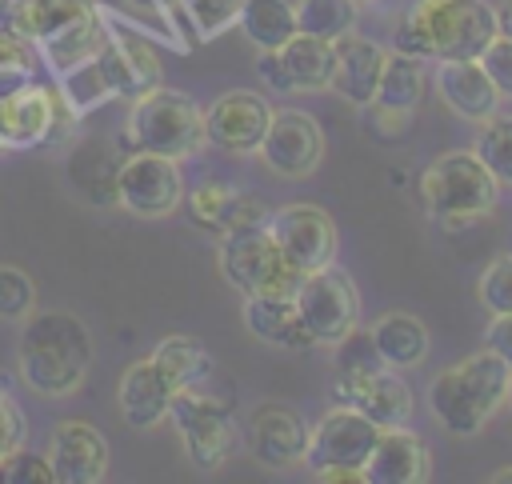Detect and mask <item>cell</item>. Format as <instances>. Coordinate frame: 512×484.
Returning a JSON list of instances; mask_svg holds the SVG:
<instances>
[{"label": "cell", "mask_w": 512, "mask_h": 484, "mask_svg": "<svg viewBox=\"0 0 512 484\" xmlns=\"http://www.w3.org/2000/svg\"><path fill=\"white\" fill-rule=\"evenodd\" d=\"M4 28L28 40L56 76L96 60L108 40V20L96 0H12Z\"/></svg>", "instance_id": "6da1fadb"}, {"label": "cell", "mask_w": 512, "mask_h": 484, "mask_svg": "<svg viewBox=\"0 0 512 484\" xmlns=\"http://www.w3.org/2000/svg\"><path fill=\"white\" fill-rule=\"evenodd\" d=\"M496 36V8L488 0H416L400 16L392 48L420 60H480Z\"/></svg>", "instance_id": "7a4b0ae2"}, {"label": "cell", "mask_w": 512, "mask_h": 484, "mask_svg": "<svg viewBox=\"0 0 512 484\" xmlns=\"http://www.w3.org/2000/svg\"><path fill=\"white\" fill-rule=\"evenodd\" d=\"M96 344L80 316L72 312H32L20 332V376L40 396H68L84 384Z\"/></svg>", "instance_id": "3957f363"}, {"label": "cell", "mask_w": 512, "mask_h": 484, "mask_svg": "<svg viewBox=\"0 0 512 484\" xmlns=\"http://www.w3.org/2000/svg\"><path fill=\"white\" fill-rule=\"evenodd\" d=\"M508 384H512V364L492 348H484L436 372V380L428 384V408L444 432L476 436L492 420V412L508 400Z\"/></svg>", "instance_id": "277c9868"}, {"label": "cell", "mask_w": 512, "mask_h": 484, "mask_svg": "<svg viewBox=\"0 0 512 484\" xmlns=\"http://www.w3.org/2000/svg\"><path fill=\"white\" fill-rule=\"evenodd\" d=\"M124 136L132 144V152H156V156H196L204 144V108L180 92V88H164L156 84L152 92H144L140 100H132Z\"/></svg>", "instance_id": "5b68a950"}, {"label": "cell", "mask_w": 512, "mask_h": 484, "mask_svg": "<svg viewBox=\"0 0 512 484\" xmlns=\"http://www.w3.org/2000/svg\"><path fill=\"white\" fill-rule=\"evenodd\" d=\"M420 196L432 220L460 228L468 220H484L496 208L500 180L484 168L476 152H444L424 168Z\"/></svg>", "instance_id": "8992f818"}, {"label": "cell", "mask_w": 512, "mask_h": 484, "mask_svg": "<svg viewBox=\"0 0 512 484\" xmlns=\"http://www.w3.org/2000/svg\"><path fill=\"white\" fill-rule=\"evenodd\" d=\"M220 276L240 292V296H296L304 272L280 252L268 220L264 224H244L220 236Z\"/></svg>", "instance_id": "52a82bcc"}, {"label": "cell", "mask_w": 512, "mask_h": 484, "mask_svg": "<svg viewBox=\"0 0 512 484\" xmlns=\"http://www.w3.org/2000/svg\"><path fill=\"white\" fill-rule=\"evenodd\" d=\"M168 420L176 424L180 432V444L184 452L192 456V464L200 468H220L232 452H236V416H232V404L212 396L204 384L196 388H180L168 404Z\"/></svg>", "instance_id": "ba28073f"}, {"label": "cell", "mask_w": 512, "mask_h": 484, "mask_svg": "<svg viewBox=\"0 0 512 484\" xmlns=\"http://www.w3.org/2000/svg\"><path fill=\"white\" fill-rule=\"evenodd\" d=\"M292 300H296V312H300L312 344H324V348H336L360 320V292H356L352 276L344 268H336V260L316 272H304Z\"/></svg>", "instance_id": "9c48e42d"}, {"label": "cell", "mask_w": 512, "mask_h": 484, "mask_svg": "<svg viewBox=\"0 0 512 484\" xmlns=\"http://www.w3.org/2000/svg\"><path fill=\"white\" fill-rule=\"evenodd\" d=\"M76 120L80 116L72 112V104L64 100L60 88H44L32 80V84L0 96V148H8V152L40 148V144L56 140Z\"/></svg>", "instance_id": "30bf717a"}, {"label": "cell", "mask_w": 512, "mask_h": 484, "mask_svg": "<svg viewBox=\"0 0 512 484\" xmlns=\"http://www.w3.org/2000/svg\"><path fill=\"white\" fill-rule=\"evenodd\" d=\"M112 192L132 216H144V220L172 216L184 204L180 160L156 156V152H132L120 160V168L112 176Z\"/></svg>", "instance_id": "8fae6325"}, {"label": "cell", "mask_w": 512, "mask_h": 484, "mask_svg": "<svg viewBox=\"0 0 512 484\" xmlns=\"http://www.w3.org/2000/svg\"><path fill=\"white\" fill-rule=\"evenodd\" d=\"M104 20H108V40L96 52V68L116 100H140L144 92L164 84L160 52L152 40H144L136 28H128V20H116L108 12H104Z\"/></svg>", "instance_id": "7c38bea8"}, {"label": "cell", "mask_w": 512, "mask_h": 484, "mask_svg": "<svg viewBox=\"0 0 512 484\" xmlns=\"http://www.w3.org/2000/svg\"><path fill=\"white\" fill-rule=\"evenodd\" d=\"M376 440H380V428L364 412H356L352 404H336L308 428L304 464L312 472H324V468H360L364 472Z\"/></svg>", "instance_id": "4fadbf2b"}, {"label": "cell", "mask_w": 512, "mask_h": 484, "mask_svg": "<svg viewBox=\"0 0 512 484\" xmlns=\"http://www.w3.org/2000/svg\"><path fill=\"white\" fill-rule=\"evenodd\" d=\"M256 156L272 176L304 180L324 160V132L304 108H272V124H268Z\"/></svg>", "instance_id": "5bb4252c"}, {"label": "cell", "mask_w": 512, "mask_h": 484, "mask_svg": "<svg viewBox=\"0 0 512 484\" xmlns=\"http://www.w3.org/2000/svg\"><path fill=\"white\" fill-rule=\"evenodd\" d=\"M268 228H272L280 252L300 272H316V268H324V264L336 260L340 232H336V220L320 204H308V200L280 204V208L268 212Z\"/></svg>", "instance_id": "9a60e30c"}, {"label": "cell", "mask_w": 512, "mask_h": 484, "mask_svg": "<svg viewBox=\"0 0 512 484\" xmlns=\"http://www.w3.org/2000/svg\"><path fill=\"white\" fill-rule=\"evenodd\" d=\"M268 124H272L268 96L252 88H232L204 108V144L228 156H248L260 148Z\"/></svg>", "instance_id": "2e32d148"}, {"label": "cell", "mask_w": 512, "mask_h": 484, "mask_svg": "<svg viewBox=\"0 0 512 484\" xmlns=\"http://www.w3.org/2000/svg\"><path fill=\"white\" fill-rule=\"evenodd\" d=\"M44 456L52 464L56 484H100L108 476V460H112L104 432L88 420L56 424Z\"/></svg>", "instance_id": "e0dca14e"}, {"label": "cell", "mask_w": 512, "mask_h": 484, "mask_svg": "<svg viewBox=\"0 0 512 484\" xmlns=\"http://www.w3.org/2000/svg\"><path fill=\"white\" fill-rule=\"evenodd\" d=\"M332 396L336 404H352L356 412H364L376 428H400L412 420V388L388 368L336 376Z\"/></svg>", "instance_id": "ac0fdd59"}, {"label": "cell", "mask_w": 512, "mask_h": 484, "mask_svg": "<svg viewBox=\"0 0 512 484\" xmlns=\"http://www.w3.org/2000/svg\"><path fill=\"white\" fill-rule=\"evenodd\" d=\"M308 420L288 408V404H260L248 420V444H252V456L264 464V468H288V464H300L304 452H308Z\"/></svg>", "instance_id": "d6986e66"}, {"label": "cell", "mask_w": 512, "mask_h": 484, "mask_svg": "<svg viewBox=\"0 0 512 484\" xmlns=\"http://www.w3.org/2000/svg\"><path fill=\"white\" fill-rule=\"evenodd\" d=\"M432 476L428 444L408 428H380V440L364 464V484H424Z\"/></svg>", "instance_id": "ffe728a7"}, {"label": "cell", "mask_w": 512, "mask_h": 484, "mask_svg": "<svg viewBox=\"0 0 512 484\" xmlns=\"http://www.w3.org/2000/svg\"><path fill=\"white\" fill-rule=\"evenodd\" d=\"M332 48H336V64H332V84L328 88L340 100H348L356 108H368L376 100V84H380V72H384L388 52L376 40L356 36V32L332 40Z\"/></svg>", "instance_id": "44dd1931"}, {"label": "cell", "mask_w": 512, "mask_h": 484, "mask_svg": "<svg viewBox=\"0 0 512 484\" xmlns=\"http://www.w3.org/2000/svg\"><path fill=\"white\" fill-rule=\"evenodd\" d=\"M436 92L460 120H488L500 112V92L480 60H436Z\"/></svg>", "instance_id": "7402d4cb"}, {"label": "cell", "mask_w": 512, "mask_h": 484, "mask_svg": "<svg viewBox=\"0 0 512 484\" xmlns=\"http://www.w3.org/2000/svg\"><path fill=\"white\" fill-rule=\"evenodd\" d=\"M176 388L172 380L160 372V364L152 356L136 360L124 368L120 384H116V404H120V416L128 420V428H156L160 420H168V404H172Z\"/></svg>", "instance_id": "603a6c76"}, {"label": "cell", "mask_w": 512, "mask_h": 484, "mask_svg": "<svg viewBox=\"0 0 512 484\" xmlns=\"http://www.w3.org/2000/svg\"><path fill=\"white\" fill-rule=\"evenodd\" d=\"M188 216H192L196 228H204L212 236H224V232L244 228V224H264L268 208L248 192H236L220 180H204L188 196Z\"/></svg>", "instance_id": "cb8c5ba5"}, {"label": "cell", "mask_w": 512, "mask_h": 484, "mask_svg": "<svg viewBox=\"0 0 512 484\" xmlns=\"http://www.w3.org/2000/svg\"><path fill=\"white\" fill-rule=\"evenodd\" d=\"M244 328L272 344V348H292V352H304V348H316L300 312H296V300L292 296H276V292H260V296H244Z\"/></svg>", "instance_id": "d4e9b609"}, {"label": "cell", "mask_w": 512, "mask_h": 484, "mask_svg": "<svg viewBox=\"0 0 512 484\" xmlns=\"http://www.w3.org/2000/svg\"><path fill=\"white\" fill-rule=\"evenodd\" d=\"M276 60L284 68L288 92H324L332 84V64H336V48L332 40L296 32L288 44L276 48Z\"/></svg>", "instance_id": "484cf974"}, {"label": "cell", "mask_w": 512, "mask_h": 484, "mask_svg": "<svg viewBox=\"0 0 512 484\" xmlns=\"http://www.w3.org/2000/svg\"><path fill=\"white\" fill-rule=\"evenodd\" d=\"M428 60L420 56H408V52H388L384 60V72H380V84H376V100L368 108H380V112H392V116H408L420 96H424V84H428Z\"/></svg>", "instance_id": "4316f807"}, {"label": "cell", "mask_w": 512, "mask_h": 484, "mask_svg": "<svg viewBox=\"0 0 512 484\" xmlns=\"http://www.w3.org/2000/svg\"><path fill=\"white\" fill-rule=\"evenodd\" d=\"M372 344L388 368H416L428 356V328L408 312H384L372 328Z\"/></svg>", "instance_id": "83f0119b"}, {"label": "cell", "mask_w": 512, "mask_h": 484, "mask_svg": "<svg viewBox=\"0 0 512 484\" xmlns=\"http://www.w3.org/2000/svg\"><path fill=\"white\" fill-rule=\"evenodd\" d=\"M236 28L248 36V44L256 52H272L300 32L296 4H288V0H240Z\"/></svg>", "instance_id": "f1b7e54d"}, {"label": "cell", "mask_w": 512, "mask_h": 484, "mask_svg": "<svg viewBox=\"0 0 512 484\" xmlns=\"http://www.w3.org/2000/svg\"><path fill=\"white\" fill-rule=\"evenodd\" d=\"M152 360L160 364V372L172 380V388H196V384H208L212 376V356L200 340L192 336H164L156 348H152Z\"/></svg>", "instance_id": "f546056e"}, {"label": "cell", "mask_w": 512, "mask_h": 484, "mask_svg": "<svg viewBox=\"0 0 512 484\" xmlns=\"http://www.w3.org/2000/svg\"><path fill=\"white\" fill-rule=\"evenodd\" d=\"M356 16H360L356 0H296L300 32L320 36V40H340V36L356 32Z\"/></svg>", "instance_id": "4dcf8cb0"}, {"label": "cell", "mask_w": 512, "mask_h": 484, "mask_svg": "<svg viewBox=\"0 0 512 484\" xmlns=\"http://www.w3.org/2000/svg\"><path fill=\"white\" fill-rule=\"evenodd\" d=\"M472 152L484 160V168L500 180V184H512V116H488L480 120V132H476V144Z\"/></svg>", "instance_id": "1f68e13d"}, {"label": "cell", "mask_w": 512, "mask_h": 484, "mask_svg": "<svg viewBox=\"0 0 512 484\" xmlns=\"http://www.w3.org/2000/svg\"><path fill=\"white\" fill-rule=\"evenodd\" d=\"M132 12L148 16V20H160L164 28V40L172 48H192L196 44V32H192V20H188V8L184 0H124Z\"/></svg>", "instance_id": "d6a6232c"}, {"label": "cell", "mask_w": 512, "mask_h": 484, "mask_svg": "<svg viewBox=\"0 0 512 484\" xmlns=\"http://www.w3.org/2000/svg\"><path fill=\"white\" fill-rule=\"evenodd\" d=\"M36 312V284L24 268L0 264V320H28Z\"/></svg>", "instance_id": "836d02e7"}, {"label": "cell", "mask_w": 512, "mask_h": 484, "mask_svg": "<svg viewBox=\"0 0 512 484\" xmlns=\"http://www.w3.org/2000/svg\"><path fill=\"white\" fill-rule=\"evenodd\" d=\"M184 8H188L196 40L224 36L236 24V16H240V0H184Z\"/></svg>", "instance_id": "e575fe53"}, {"label": "cell", "mask_w": 512, "mask_h": 484, "mask_svg": "<svg viewBox=\"0 0 512 484\" xmlns=\"http://www.w3.org/2000/svg\"><path fill=\"white\" fill-rule=\"evenodd\" d=\"M376 368H388L372 344V332H348L340 344H336V376H352V372H376Z\"/></svg>", "instance_id": "d590c367"}, {"label": "cell", "mask_w": 512, "mask_h": 484, "mask_svg": "<svg viewBox=\"0 0 512 484\" xmlns=\"http://www.w3.org/2000/svg\"><path fill=\"white\" fill-rule=\"evenodd\" d=\"M480 304L492 312V316H500V312H512V252H504V256H496L488 268H484V276H480Z\"/></svg>", "instance_id": "8d00e7d4"}, {"label": "cell", "mask_w": 512, "mask_h": 484, "mask_svg": "<svg viewBox=\"0 0 512 484\" xmlns=\"http://www.w3.org/2000/svg\"><path fill=\"white\" fill-rule=\"evenodd\" d=\"M0 484H56V476H52L48 456L12 448V452L0 460Z\"/></svg>", "instance_id": "74e56055"}, {"label": "cell", "mask_w": 512, "mask_h": 484, "mask_svg": "<svg viewBox=\"0 0 512 484\" xmlns=\"http://www.w3.org/2000/svg\"><path fill=\"white\" fill-rule=\"evenodd\" d=\"M480 64H484V72L492 76L500 100H512V40H508V36H496V40L480 52Z\"/></svg>", "instance_id": "f35d334b"}, {"label": "cell", "mask_w": 512, "mask_h": 484, "mask_svg": "<svg viewBox=\"0 0 512 484\" xmlns=\"http://www.w3.org/2000/svg\"><path fill=\"white\" fill-rule=\"evenodd\" d=\"M20 444H24V416L8 392V380L0 376V460Z\"/></svg>", "instance_id": "ab89813d"}, {"label": "cell", "mask_w": 512, "mask_h": 484, "mask_svg": "<svg viewBox=\"0 0 512 484\" xmlns=\"http://www.w3.org/2000/svg\"><path fill=\"white\" fill-rule=\"evenodd\" d=\"M484 340H488V348H492L496 356H504V360L512 364V312H500V316H492V324H488Z\"/></svg>", "instance_id": "60d3db41"}, {"label": "cell", "mask_w": 512, "mask_h": 484, "mask_svg": "<svg viewBox=\"0 0 512 484\" xmlns=\"http://www.w3.org/2000/svg\"><path fill=\"white\" fill-rule=\"evenodd\" d=\"M316 480H324V484H364V472L360 468H324V472H316Z\"/></svg>", "instance_id": "b9f144b4"}, {"label": "cell", "mask_w": 512, "mask_h": 484, "mask_svg": "<svg viewBox=\"0 0 512 484\" xmlns=\"http://www.w3.org/2000/svg\"><path fill=\"white\" fill-rule=\"evenodd\" d=\"M496 28H500V36L512 40V0H500V8H496Z\"/></svg>", "instance_id": "7bdbcfd3"}, {"label": "cell", "mask_w": 512, "mask_h": 484, "mask_svg": "<svg viewBox=\"0 0 512 484\" xmlns=\"http://www.w3.org/2000/svg\"><path fill=\"white\" fill-rule=\"evenodd\" d=\"M492 484H512V464L508 468H496L492 472Z\"/></svg>", "instance_id": "ee69618b"}, {"label": "cell", "mask_w": 512, "mask_h": 484, "mask_svg": "<svg viewBox=\"0 0 512 484\" xmlns=\"http://www.w3.org/2000/svg\"><path fill=\"white\" fill-rule=\"evenodd\" d=\"M8 4H12V0H0V20H4V12H8Z\"/></svg>", "instance_id": "f6af8a7d"}, {"label": "cell", "mask_w": 512, "mask_h": 484, "mask_svg": "<svg viewBox=\"0 0 512 484\" xmlns=\"http://www.w3.org/2000/svg\"><path fill=\"white\" fill-rule=\"evenodd\" d=\"M504 404H508V408H512V384H508V400H504Z\"/></svg>", "instance_id": "bcb514c9"}, {"label": "cell", "mask_w": 512, "mask_h": 484, "mask_svg": "<svg viewBox=\"0 0 512 484\" xmlns=\"http://www.w3.org/2000/svg\"><path fill=\"white\" fill-rule=\"evenodd\" d=\"M356 4H364V0H356Z\"/></svg>", "instance_id": "7dc6e473"}]
</instances>
